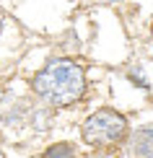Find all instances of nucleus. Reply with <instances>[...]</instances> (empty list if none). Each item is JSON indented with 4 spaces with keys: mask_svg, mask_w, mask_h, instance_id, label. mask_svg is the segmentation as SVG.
<instances>
[{
    "mask_svg": "<svg viewBox=\"0 0 153 158\" xmlns=\"http://www.w3.org/2000/svg\"><path fill=\"white\" fill-rule=\"evenodd\" d=\"M44 158H73L75 156V145L73 143H52L42 150Z\"/></svg>",
    "mask_w": 153,
    "mask_h": 158,
    "instance_id": "obj_6",
    "label": "nucleus"
},
{
    "mask_svg": "<svg viewBox=\"0 0 153 158\" xmlns=\"http://www.w3.org/2000/svg\"><path fill=\"white\" fill-rule=\"evenodd\" d=\"M125 75H127V81H130L132 85H135V88H143V91H148V88H151L148 78H145V70L140 68V65H130Z\"/></svg>",
    "mask_w": 153,
    "mask_h": 158,
    "instance_id": "obj_7",
    "label": "nucleus"
},
{
    "mask_svg": "<svg viewBox=\"0 0 153 158\" xmlns=\"http://www.w3.org/2000/svg\"><path fill=\"white\" fill-rule=\"evenodd\" d=\"M106 3H114V5H119V3H125V0H106Z\"/></svg>",
    "mask_w": 153,
    "mask_h": 158,
    "instance_id": "obj_10",
    "label": "nucleus"
},
{
    "mask_svg": "<svg viewBox=\"0 0 153 158\" xmlns=\"http://www.w3.org/2000/svg\"><path fill=\"white\" fill-rule=\"evenodd\" d=\"M60 44H62L65 52H78V49H81V42H78V36H75V31H73V29L65 31V36H62V42H60Z\"/></svg>",
    "mask_w": 153,
    "mask_h": 158,
    "instance_id": "obj_8",
    "label": "nucleus"
},
{
    "mask_svg": "<svg viewBox=\"0 0 153 158\" xmlns=\"http://www.w3.org/2000/svg\"><path fill=\"white\" fill-rule=\"evenodd\" d=\"M122 153L132 156V158H151L153 156V122L130 130L127 140L122 145Z\"/></svg>",
    "mask_w": 153,
    "mask_h": 158,
    "instance_id": "obj_4",
    "label": "nucleus"
},
{
    "mask_svg": "<svg viewBox=\"0 0 153 158\" xmlns=\"http://www.w3.org/2000/svg\"><path fill=\"white\" fill-rule=\"evenodd\" d=\"M3 26H5V18H3V13H0V34H3Z\"/></svg>",
    "mask_w": 153,
    "mask_h": 158,
    "instance_id": "obj_9",
    "label": "nucleus"
},
{
    "mask_svg": "<svg viewBox=\"0 0 153 158\" xmlns=\"http://www.w3.org/2000/svg\"><path fill=\"white\" fill-rule=\"evenodd\" d=\"M86 70L73 57H52L31 78V94L52 109H68L86 96Z\"/></svg>",
    "mask_w": 153,
    "mask_h": 158,
    "instance_id": "obj_1",
    "label": "nucleus"
},
{
    "mask_svg": "<svg viewBox=\"0 0 153 158\" xmlns=\"http://www.w3.org/2000/svg\"><path fill=\"white\" fill-rule=\"evenodd\" d=\"M52 106H47V104H34V109H31L29 114V122H26V127L34 130V132H47V130H52V122H55V114H52Z\"/></svg>",
    "mask_w": 153,
    "mask_h": 158,
    "instance_id": "obj_5",
    "label": "nucleus"
},
{
    "mask_svg": "<svg viewBox=\"0 0 153 158\" xmlns=\"http://www.w3.org/2000/svg\"><path fill=\"white\" fill-rule=\"evenodd\" d=\"M34 94H29L26 91H18V88H3L0 91V122L5 124V127L11 130H18V127H26V122H29V114L31 109H34Z\"/></svg>",
    "mask_w": 153,
    "mask_h": 158,
    "instance_id": "obj_3",
    "label": "nucleus"
},
{
    "mask_svg": "<svg viewBox=\"0 0 153 158\" xmlns=\"http://www.w3.org/2000/svg\"><path fill=\"white\" fill-rule=\"evenodd\" d=\"M130 135V122L117 109H96L81 124V140L96 150H122Z\"/></svg>",
    "mask_w": 153,
    "mask_h": 158,
    "instance_id": "obj_2",
    "label": "nucleus"
}]
</instances>
